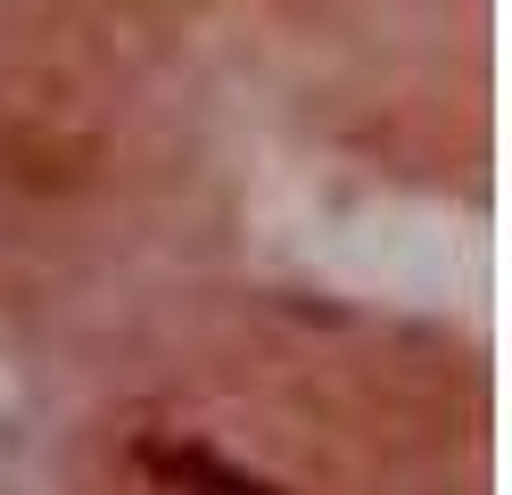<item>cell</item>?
Here are the masks:
<instances>
[{
	"instance_id": "obj_1",
	"label": "cell",
	"mask_w": 512,
	"mask_h": 495,
	"mask_svg": "<svg viewBox=\"0 0 512 495\" xmlns=\"http://www.w3.org/2000/svg\"><path fill=\"white\" fill-rule=\"evenodd\" d=\"M149 471L166 479L174 495H273L265 479L232 471V462H215L207 446H149Z\"/></svg>"
}]
</instances>
